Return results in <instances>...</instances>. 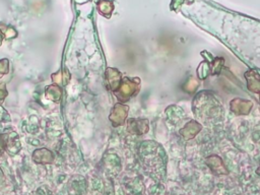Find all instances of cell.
Returning a JSON list of instances; mask_svg holds the SVG:
<instances>
[{"label":"cell","mask_w":260,"mask_h":195,"mask_svg":"<svg viewBox=\"0 0 260 195\" xmlns=\"http://www.w3.org/2000/svg\"><path fill=\"white\" fill-rule=\"evenodd\" d=\"M62 96V92H61V88L57 85H51L47 88L46 91V97L49 100H52L54 102H58L60 101Z\"/></svg>","instance_id":"cell-7"},{"label":"cell","mask_w":260,"mask_h":195,"mask_svg":"<svg viewBox=\"0 0 260 195\" xmlns=\"http://www.w3.org/2000/svg\"><path fill=\"white\" fill-rule=\"evenodd\" d=\"M9 144V136L7 134L0 135V154H2L7 148Z\"/></svg>","instance_id":"cell-9"},{"label":"cell","mask_w":260,"mask_h":195,"mask_svg":"<svg viewBox=\"0 0 260 195\" xmlns=\"http://www.w3.org/2000/svg\"><path fill=\"white\" fill-rule=\"evenodd\" d=\"M207 165L216 175H228L229 171L226 168L222 159L217 156H211L207 158Z\"/></svg>","instance_id":"cell-2"},{"label":"cell","mask_w":260,"mask_h":195,"mask_svg":"<svg viewBox=\"0 0 260 195\" xmlns=\"http://www.w3.org/2000/svg\"><path fill=\"white\" fill-rule=\"evenodd\" d=\"M99 10L102 14L109 16L113 10V4L110 1H106V0H103L99 3Z\"/></svg>","instance_id":"cell-8"},{"label":"cell","mask_w":260,"mask_h":195,"mask_svg":"<svg viewBox=\"0 0 260 195\" xmlns=\"http://www.w3.org/2000/svg\"><path fill=\"white\" fill-rule=\"evenodd\" d=\"M134 91H138V85L136 86L133 81H129V79H125L122 81L118 87V93H116V96L118 99L122 102L127 101L130 97L134 95Z\"/></svg>","instance_id":"cell-1"},{"label":"cell","mask_w":260,"mask_h":195,"mask_svg":"<svg viewBox=\"0 0 260 195\" xmlns=\"http://www.w3.org/2000/svg\"><path fill=\"white\" fill-rule=\"evenodd\" d=\"M33 161L36 164H52L54 162V155L46 149L37 150L33 154Z\"/></svg>","instance_id":"cell-3"},{"label":"cell","mask_w":260,"mask_h":195,"mask_svg":"<svg viewBox=\"0 0 260 195\" xmlns=\"http://www.w3.org/2000/svg\"><path fill=\"white\" fill-rule=\"evenodd\" d=\"M9 62L7 59H2L0 60V78H2L3 76L7 75L9 70Z\"/></svg>","instance_id":"cell-10"},{"label":"cell","mask_w":260,"mask_h":195,"mask_svg":"<svg viewBox=\"0 0 260 195\" xmlns=\"http://www.w3.org/2000/svg\"><path fill=\"white\" fill-rule=\"evenodd\" d=\"M3 39H4V36H3V33H2V31H1V30H0V45H1V44H2V41H3Z\"/></svg>","instance_id":"cell-12"},{"label":"cell","mask_w":260,"mask_h":195,"mask_svg":"<svg viewBox=\"0 0 260 195\" xmlns=\"http://www.w3.org/2000/svg\"><path fill=\"white\" fill-rule=\"evenodd\" d=\"M127 111H128V108L125 107V106H123V105L117 104L115 106V108L112 111V114H111V116H110V120L112 121L114 126L122 125L127 115H120V114L127 113Z\"/></svg>","instance_id":"cell-4"},{"label":"cell","mask_w":260,"mask_h":195,"mask_svg":"<svg viewBox=\"0 0 260 195\" xmlns=\"http://www.w3.org/2000/svg\"><path fill=\"white\" fill-rule=\"evenodd\" d=\"M246 78L248 80V87L251 92H260V76L255 72H250L246 74Z\"/></svg>","instance_id":"cell-6"},{"label":"cell","mask_w":260,"mask_h":195,"mask_svg":"<svg viewBox=\"0 0 260 195\" xmlns=\"http://www.w3.org/2000/svg\"><path fill=\"white\" fill-rule=\"evenodd\" d=\"M7 91H6V86L4 83H0V103H2L4 99L7 96Z\"/></svg>","instance_id":"cell-11"},{"label":"cell","mask_w":260,"mask_h":195,"mask_svg":"<svg viewBox=\"0 0 260 195\" xmlns=\"http://www.w3.org/2000/svg\"><path fill=\"white\" fill-rule=\"evenodd\" d=\"M107 80L109 83V88L112 91L118 90L120 85V73L116 69L108 68L107 69Z\"/></svg>","instance_id":"cell-5"}]
</instances>
